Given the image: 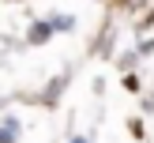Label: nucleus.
Masks as SVG:
<instances>
[{"label": "nucleus", "instance_id": "nucleus-1", "mask_svg": "<svg viewBox=\"0 0 154 143\" xmlns=\"http://www.w3.org/2000/svg\"><path fill=\"white\" fill-rule=\"evenodd\" d=\"M15 135H19V124L15 120H4L0 124V143H15Z\"/></svg>", "mask_w": 154, "mask_h": 143}, {"label": "nucleus", "instance_id": "nucleus-2", "mask_svg": "<svg viewBox=\"0 0 154 143\" xmlns=\"http://www.w3.org/2000/svg\"><path fill=\"white\" fill-rule=\"evenodd\" d=\"M72 143H87V139H83V135H75V139H72Z\"/></svg>", "mask_w": 154, "mask_h": 143}]
</instances>
